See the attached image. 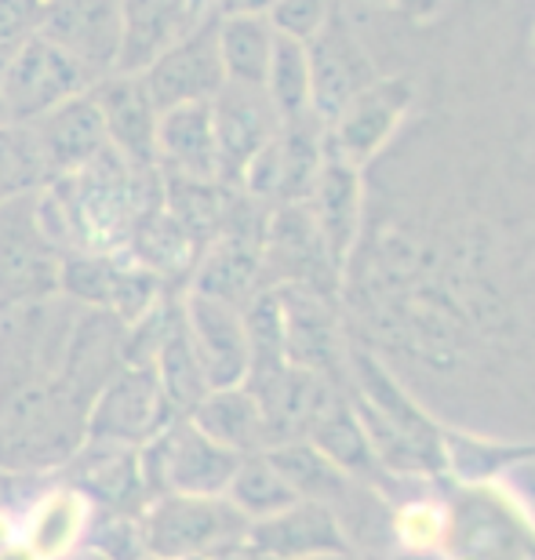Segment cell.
<instances>
[{
  "mask_svg": "<svg viewBox=\"0 0 535 560\" xmlns=\"http://www.w3.org/2000/svg\"><path fill=\"white\" fill-rule=\"evenodd\" d=\"M347 397L386 474L444 477V430L361 342L347 346Z\"/></svg>",
  "mask_w": 535,
  "mask_h": 560,
  "instance_id": "obj_1",
  "label": "cell"
},
{
  "mask_svg": "<svg viewBox=\"0 0 535 560\" xmlns=\"http://www.w3.org/2000/svg\"><path fill=\"white\" fill-rule=\"evenodd\" d=\"M88 436V405L59 378L0 389V474H59Z\"/></svg>",
  "mask_w": 535,
  "mask_h": 560,
  "instance_id": "obj_2",
  "label": "cell"
},
{
  "mask_svg": "<svg viewBox=\"0 0 535 560\" xmlns=\"http://www.w3.org/2000/svg\"><path fill=\"white\" fill-rule=\"evenodd\" d=\"M142 550L153 560H197L244 546L252 521L226 495H158L139 513Z\"/></svg>",
  "mask_w": 535,
  "mask_h": 560,
  "instance_id": "obj_3",
  "label": "cell"
},
{
  "mask_svg": "<svg viewBox=\"0 0 535 560\" xmlns=\"http://www.w3.org/2000/svg\"><path fill=\"white\" fill-rule=\"evenodd\" d=\"M241 455L216 444L189 416H175L139 444V469L147 495H226Z\"/></svg>",
  "mask_w": 535,
  "mask_h": 560,
  "instance_id": "obj_4",
  "label": "cell"
},
{
  "mask_svg": "<svg viewBox=\"0 0 535 560\" xmlns=\"http://www.w3.org/2000/svg\"><path fill=\"white\" fill-rule=\"evenodd\" d=\"M95 81V70H88L81 59H73L44 33H33L8 55L0 70V109L11 125H33L66 98L92 92Z\"/></svg>",
  "mask_w": 535,
  "mask_h": 560,
  "instance_id": "obj_5",
  "label": "cell"
},
{
  "mask_svg": "<svg viewBox=\"0 0 535 560\" xmlns=\"http://www.w3.org/2000/svg\"><path fill=\"white\" fill-rule=\"evenodd\" d=\"M449 560H535V535L517 510L488 485H455L449 491Z\"/></svg>",
  "mask_w": 535,
  "mask_h": 560,
  "instance_id": "obj_6",
  "label": "cell"
},
{
  "mask_svg": "<svg viewBox=\"0 0 535 560\" xmlns=\"http://www.w3.org/2000/svg\"><path fill=\"white\" fill-rule=\"evenodd\" d=\"M339 266L332 262L325 237L317 230V219L306 200L277 205L266 222L263 237V280L266 288L277 284H303L321 295H339Z\"/></svg>",
  "mask_w": 535,
  "mask_h": 560,
  "instance_id": "obj_7",
  "label": "cell"
},
{
  "mask_svg": "<svg viewBox=\"0 0 535 560\" xmlns=\"http://www.w3.org/2000/svg\"><path fill=\"white\" fill-rule=\"evenodd\" d=\"M168 419H175V411L164 400L158 372L150 364H120L88 408L84 441L139 447Z\"/></svg>",
  "mask_w": 535,
  "mask_h": 560,
  "instance_id": "obj_8",
  "label": "cell"
},
{
  "mask_svg": "<svg viewBox=\"0 0 535 560\" xmlns=\"http://www.w3.org/2000/svg\"><path fill=\"white\" fill-rule=\"evenodd\" d=\"M62 252L40 230L30 197L0 205V306L59 291Z\"/></svg>",
  "mask_w": 535,
  "mask_h": 560,
  "instance_id": "obj_9",
  "label": "cell"
},
{
  "mask_svg": "<svg viewBox=\"0 0 535 560\" xmlns=\"http://www.w3.org/2000/svg\"><path fill=\"white\" fill-rule=\"evenodd\" d=\"M219 19H200L186 37H178L172 48H164L147 70H142V84L158 106V114L172 106L189 103H211L219 88L226 84L219 59Z\"/></svg>",
  "mask_w": 535,
  "mask_h": 560,
  "instance_id": "obj_10",
  "label": "cell"
},
{
  "mask_svg": "<svg viewBox=\"0 0 535 560\" xmlns=\"http://www.w3.org/2000/svg\"><path fill=\"white\" fill-rule=\"evenodd\" d=\"M284 317V353L288 364L310 368L336 383H347V339H342V324L336 299L321 295L303 284H277Z\"/></svg>",
  "mask_w": 535,
  "mask_h": 560,
  "instance_id": "obj_11",
  "label": "cell"
},
{
  "mask_svg": "<svg viewBox=\"0 0 535 560\" xmlns=\"http://www.w3.org/2000/svg\"><path fill=\"white\" fill-rule=\"evenodd\" d=\"M259 400L263 425H266V447L306 441L317 419L332 408V400L342 394L347 383L310 372V368L284 364L281 372L259 378V383H244Z\"/></svg>",
  "mask_w": 535,
  "mask_h": 560,
  "instance_id": "obj_12",
  "label": "cell"
},
{
  "mask_svg": "<svg viewBox=\"0 0 535 560\" xmlns=\"http://www.w3.org/2000/svg\"><path fill=\"white\" fill-rule=\"evenodd\" d=\"M92 98L103 114L109 150L131 172H158V106L142 84V73H106L92 84Z\"/></svg>",
  "mask_w": 535,
  "mask_h": 560,
  "instance_id": "obj_13",
  "label": "cell"
},
{
  "mask_svg": "<svg viewBox=\"0 0 535 560\" xmlns=\"http://www.w3.org/2000/svg\"><path fill=\"white\" fill-rule=\"evenodd\" d=\"M211 128H216V150H219V183L241 186L244 167L266 142L277 136L281 117L270 106L263 88L244 84H222L219 95L211 98Z\"/></svg>",
  "mask_w": 535,
  "mask_h": 560,
  "instance_id": "obj_14",
  "label": "cell"
},
{
  "mask_svg": "<svg viewBox=\"0 0 535 560\" xmlns=\"http://www.w3.org/2000/svg\"><path fill=\"white\" fill-rule=\"evenodd\" d=\"M59 480L84 491L95 513H114V517H139L147 510V485L139 469V447L84 441L77 455L59 469Z\"/></svg>",
  "mask_w": 535,
  "mask_h": 560,
  "instance_id": "obj_15",
  "label": "cell"
},
{
  "mask_svg": "<svg viewBox=\"0 0 535 560\" xmlns=\"http://www.w3.org/2000/svg\"><path fill=\"white\" fill-rule=\"evenodd\" d=\"M183 320L189 331V342L200 357V368L208 375L211 389L241 386L248 378V328H244V313L233 302L186 291L183 295Z\"/></svg>",
  "mask_w": 535,
  "mask_h": 560,
  "instance_id": "obj_16",
  "label": "cell"
},
{
  "mask_svg": "<svg viewBox=\"0 0 535 560\" xmlns=\"http://www.w3.org/2000/svg\"><path fill=\"white\" fill-rule=\"evenodd\" d=\"M310 51V109L332 125L368 84L375 81L372 59L364 55L361 40L339 22H325L314 40H306Z\"/></svg>",
  "mask_w": 535,
  "mask_h": 560,
  "instance_id": "obj_17",
  "label": "cell"
},
{
  "mask_svg": "<svg viewBox=\"0 0 535 560\" xmlns=\"http://www.w3.org/2000/svg\"><path fill=\"white\" fill-rule=\"evenodd\" d=\"M408 103L411 88L405 81H372L332 125H325V153L353 167L368 164L383 150Z\"/></svg>",
  "mask_w": 535,
  "mask_h": 560,
  "instance_id": "obj_18",
  "label": "cell"
},
{
  "mask_svg": "<svg viewBox=\"0 0 535 560\" xmlns=\"http://www.w3.org/2000/svg\"><path fill=\"white\" fill-rule=\"evenodd\" d=\"M40 33L106 77L120 51V0H48Z\"/></svg>",
  "mask_w": 535,
  "mask_h": 560,
  "instance_id": "obj_19",
  "label": "cell"
},
{
  "mask_svg": "<svg viewBox=\"0 0 535 560\" xmlns=\"http://www.w3.org/2000/svg\"><path fill=\"white\" fill-rule=\"evenodd\" d=\"M244 542L266 560H317V557L350 553L336 513L310 499H299L281 513L252 521Z\"/></svg>",
  "mask_w": 535,
  "mask_h": 560,
  "instance_id": "obj_20",
  "label": "cell"
},
{
  "mask_svg": "<svg viewBox=\"0 0 535 560\" xmlns=\"http://www.w3.org/2000/svg\"><path fill=\"white\" fill-rule=\"evenodd\" d=\"M200 19L197 0H120V73H142L164 48L186 37Z\"/></svg>",
  "mask_w": 535,
  "mask_h": 560,
  "instance_id": "obj_21",
  "label": "cell"
},
{
  "mask_svg": "<svg viewBox=\"0 0 535 560\" xmlns=\"http://www.w3.org/2000/svg\"><path fill=\"white\" fill-rule=\"evenodd\" d=\"M92 517L95 506L88 502L84 491H77L66 480H55L22 513L19 539L40 560H62L84 546Z\"/></svg>",
  "mask_w": 535,
  "mask_h": 560,
  "instance_id": "obj_22",
  "label": "cell"
},
{
  "mask_svg": "<svg viewBox=\"0 0 535 560\" xmlns=\"http://www.w3.org/2000/svg\"><path fill=\"white\" fill-rule=\"evenodd\" d=\"M33 131L40 139V150L48 156L51 175H73L81 172L109 150L103 114H98L92 92L66 98L62 106H55L51 114L33 120Z\"/></svg>",
  "mask_w": 535,
  "mask_h": 560,
  "instance_id": "obj_23",
  "label": "cell"
},
{
  "mask_svg": "<svg viewBox=\"0 0 535 560\" xmlns=\"http://www.w3.org/2000/svg\"><path fill=\"white\" fill-rule=\"evenodd\" d=\"M306 205L314 211L332 262H336L342 273L357 244V233H361V208H364L361 167L336 161V156H325V167H321L317 186Z\"/></svg>",
  "mask_w": 535,
  "mask_h": 560,
  "instance_id": "obj_24",
  "label": "cell"
},
{
  "mask_svg": "<svg viewBox=\"0 0 535 560\" xmlns=\"http://www.w3.org/2000/svg\"><path fill=\"white\" fill-rule=\"evenodd\" d=\"M158 172L178 178H216L219 183L211 103L172 106L158 117Z\"/></svg>",
  "mask_w": 535,
  "mask_h": 560,
  "instance_id": "obj_25",
  "label": "cell"
},
{
  "mask_svg": "<svg viewBox=\"0 0 535 560\" xmlns=\"http://www.w3.org/2000/svg\"><path fill=\"white\" fill-rule=\"evenodd\" d=\"M449 491L433 488L430 477L408 480L394 495V506H389L394 553H441L444 542H449Z\"/></svg>",
  "mask_w": 535,
  "mask_h": 560,
  "instance_id": "obj_26",
  "label": "cell"
},
{
  "mask_svg": "<svg viewBox=\"0 0 535 560\" xmlns=\"http://www.w3.org/2000/svg\"><path fill=\"white\" fill-rule=\"evenodd\" d=\"M128 255L168 284L175 277L194 273V266L200 259V244L178 226V219L158 200V205H150L136 222H131Z\"/></svg>",
  "mask_w": 535,
  "mask_h": 560,
  "instance_id": "obj_27",
  "label": "cell"
},
{
  "mask_svg": "<svg viewBox=\"0 0 535 560\" xmlns=\"http://www.w3.org/2000/svg\"><path fill=\"white\" fill-rule=\"evenodd\" d=\"M189 419L197 422V430H205L211 441L230 447L237 455L266 452V425L259 400L248 386H222L208 389L200 397V405L189 411Z\"/></svg>",
  "mask_w": 535,
  "mask_h": 560,
  "instance_id": "obj_28",
  "label": "cell"
},
{
  "mask_svg": "<svg viewBox=\"0 0 535 560\" xmlns=\"http://www.w3.org/2000/svg\"><path fill=\"white\" fill-rule=\"evenodd\" d=\"M216 33H219V59H222L226 81L244 84V88H263L266 70H270L274 40H277V30L270 26V19L266 15L219 19Z\"/></svg>",
  "mask_w": 535,
  "mask_h": 560,
  "instance_id": "obj_29",
  "label": "cell"
},
{
  "mask_svg": "<svg viewBox=\"0 0 535 560\" xmlns=\"http://www.w3.org/2000/svg\"><path fill=\"white\" fill-rule=\"evenodd\" d=\"M266 455L281 469V477L288 480V488L295 491V499L321 502V506L332 510L353 485V477L342 474V469L332 463L325 452H317L310 441L274 444V447H266Z\"/></svg>",
  "mask_w": 535,
  "mask_h": 560,
  "instance_id": "obj_30",
  "label": "cell"
},
{
  "mask_svg": "<svg viewBox=\"0 0 535 560\" xmlns=\"http://www.w3.org/2000/svg\"><path fill=\"white\" fill-rule=\"evenodd\" d=\"M153 372H158L164 400H168V408L175 411V416H189V411L200 405V397L211 389L194 342H189L183 313H178L175 328L164 335L161 350H158V357H153Z\"/></svg>",
  "mask_w": 535,
  "mask_h": 560,
  "instance_id": "obj_31",
  "label": "cell"
},
{
  "mask_svg": "<svg viewBox=\"0 0 535 560\" xmlns=\"http://www.w3.org/2000/svg\"><path fill=\"white\" fill-rule=\"evenodd\" d=\"M51 164L40 150L33 125L0 120V205L19 197H33L51 183Z\"/></svg>",
  "mask_w": 535,
  "mask_h": 560,
  "instance_id": "obj_32",
  "label": "cell"
},
{
  "mask_svg": "<svg viewBox=\"0 0 535 560\" xmlns=\"http://www.w3.org/2000/svg\"><path fill=\"white\" fill-rule=\"evenodd\" d=\"M226 499L248 521H263V517H270V513H281L284 506L299 502L295 491L288 488V480L281 477V469L270 463L266 452L241 455V463L226 485Z\"/></svg>",
  "mask_w": 535,
  "mask_h": 560,
  "instance_id": "obj_33",
  "label": "cell"
},
{
  "mask_svg": "<svg viewBox=\"0 0 535 560\" xmlns=\"http://www.w3.org/2000/svg\"><path fill=\"white\" fill-rule=\"evenodd\" d=\"M263 92L281 120L310 114V51L303 40H292L277 33Z\"/></svg>",
  "mask_w": 535,
  "mask_h": 560,
  "instance_id": "obj_34",
  "label": "cell"
},
{
  "mask_svg": "<svg viewBox=\"0 0 535 560\" xmlns=\"http://www.w3.org/2000/svg\"><path fill=\"white\" fill-rule=\"evenodd\" d=\"M488 485L517 510V517L525 521L528 532L535 535V447H528L525 455L510 458Z\"/></svg>",
  "mask_w": 535,
  "mask_h": 560,
  "instance_id": "obj_35",
  "label": "cell"
},
{
  "mask_svg": "<svg viewBox=\"0 0 535 560\" xmlns=\"http://www.w3.org/2000/svg\"><path fill=\"white\" fill-rule=\"evenodd\" d=\"M270 26L281 37L292 40H314L321 26L328 22V0H274V8L266 11Z\"/></svg>",
  "mask_w": 535,
  "mask_h": 560,
  "instance_id": "obj_36",
  "label": "cell"
},
{
  "mask_svg": "<svg viewBox=\"0 0 535 560\" xmlns=\"http://www.w3.org/2000/svg\"><path fill=\"white\" fill-rule=\"evenodd\" d=\"M48 0H0V51L19 48L22 40L40 33Z\"/></svg>",
  "mask_w": 535,
  "mask_h": 560,
  "instance_id": "obj_37",
  "label": "cell"
},
{
  "mask_svg": "<svg viewBox=\"0 0 535 560\" xmlns=\"http://www.w3.org/2000/svg\"><path fill=\"white\" fill-rule=\"evenodd\" d=\"M274 0H211V15L233 19V15H266Z\"/></svg>",
  "mask_w": 535,
  "mask_h": 560,
  "instance_id": "obj_38",
  "label": "cell"
},
{
  "mask_svg": "<svg viewBox=\"0 0 535 560\" xmlns=\"http://www.w3.org/2000/svg\"><path fill=\"white\" fill-rule=\"evenodd\" d=\"M19 528H22V517L8 506V502H0V546L19 539Z\"/></svg>",
  "mask_w": 535,
  "mask_h": 560,
  "instance_id": "obj_39",
  "label": "cell"
},
{
  "mask_svg": "<svg viewBox=\"0 0 535 560\" xmlns=\"http://www.w3.org/2000/svg\"><path fill=\"white\" fill-rule=\"evenodd\" d=\"M0 560H40L22 539H11L8 546H0Z\"/></svg>",
  "mask_w": 535,
  "mask_h": 560,
  "instance_id": "obj_40",
  "label": "cell"
},
{
  "mask_svg": "<svg viewBox=\"0 0 535 560\" xmlns=\"http://www.w3.org/2000/svg\"><path fill=\"white\" fill-rule=\"evenodd\" d=\"M197 560H266V557H259L252 550L248 542L244 546H233V550H226V553H216V557H197Z\"/></svg>",
  "mask_w": 535,
  "mask_h": 560,
  "instance_id": "obj_41",
  "label": "cell"
},
{
  "mask_svg": "<svg viewBox=\"0 0 535 560\" xmlns=\"http://www.w3.org/2000/svg\"><path fill=\"white\" fill-rule=\"evenodd\" d=\"M62 560H109V557L98 553L95 546H81V550H73L70 557H62Z\"/></svg>",
  "mask_w": 535,
  "mask_h": 560,
  "instance_id": "obj_42",
  "label": "cell"
},
{
  "mask_svg": "<svg viewBox=\"0 0 535 560\" xmlns=\"http://www.w3.org/2000/svg\"><path fill=\"white\" fill-rule=\"evenodd\" d=\"M389 560H449L444 553H394Z\"/></svg>",
  "mask_w": 535,
  "mask_h": 560,
  "instance_id": "obj_43",
  "label": "cell"
},
{
  "mask_svg": "<svg viewBox=\"0 0 535 560\" xmlns=\"http://www.w3.org/2000/svg\"><path fill=\"white\" fill-rule=\"evenodd\" d=\"M317 560H368V557H357V553H336V557H317Z\"/></svg>",
  "mask_w": 535,
  "mask_h": 560,
  "instance_id": "obj_44",
  "label": "cell"
},
{
  "mask_svg": "<svg viewBox=\"0 0 535 560\" xmlns=\"http://www.w3.org/2000/svg\"><path fill=\"white\" fill-rule=\"evenodd\" d=\"M8 480H11V474H0V502H4V488H8Z\"/></svg>",
  "mask_w": 535,
  "mask_h": 560,
  "instance_id": "obj_45",
  "label": "cell"
},
{
  "mask_svg": "<svg viewBox=\"0 0 535 560\" xmlns=\"http://www.w3.org/2000/svg\"><path fill=\"white\" fill-rule=\"evenodd\" d=\"M142 560H153V557H142Z\"/></svg>",
  "mask_w": 535,
  "mask_h": 560,
  "instance_id": "obj_46",
  "label": "cell"
}]
</instances>
